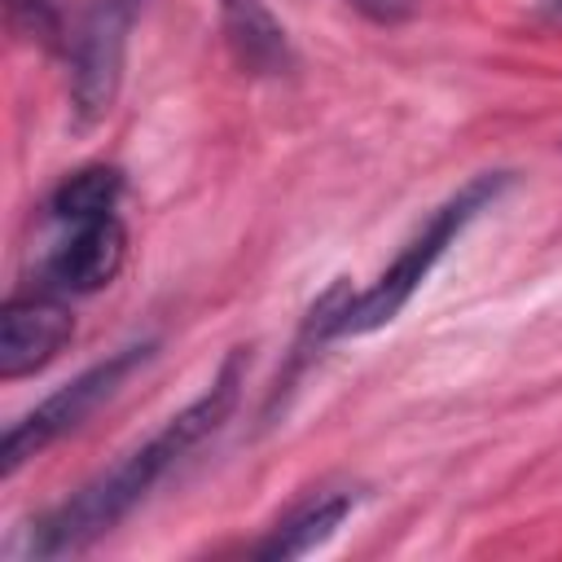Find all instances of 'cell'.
Returning a JSON list of instances; mask_svg holds the SVG:
<instances>
[{
	"label": "cell",
	"instance_id": "1",
	"mask_svg": "<svg viewBox=\"0 0 562 562\" xmlns=\"http://www.w3.org/2000/svg\"><path fill=\"white\" fill-rule=\"evenodd\" d=\"M241 378H246V360H241V351H233L224 360V369L215 373V382L189 408H180L149 443H140L132 457H123L114 470H105L88 487H79L66 505H57L40 522V531L31 536V553L35 558H66V553L88 549L105 531H114L184 452H193L202 439H211L228 422V413L237 408Z\"/></svg>",
	"mask_w": 562,
	"mask_h": 562
},
{
	"label": "cell",
	"instance_id": "8",
	"mask_svg": "<svg viewBox=\"0 0 562 562\" xmlns=\"http://www.w3.org/2000/svg\"><path fill=\"white\" fill-rule=\"evenodd\" d=\"M356 509V496L351 492H325L307 505H299L290 518H281L272 527V536L255 549V558L263 562H290V558H303L312 549H321Z\"/></svg>",
	"mask_w": 562,
	"mask_h": 562
},
{
	"label": "cell",
	"instance_id": "5",
	"mask_svg": "<svg viewBox=\"0 0 562 562\" xmlns=\"http://www.w3.org/2000/svg\"><path fill=\"white\" fill-rule=\"evenodd\" d=\"M75 316L66 303L48 294H22L0 307V378H26L57 360V351L70 342Z\"/></svg>",
	"mask_w": 562,
	"mask_h": 562
},
{
	"label": "cell",
	"instance_id": "9",
	"mask_svg": "<svg viewBox=\"0 0 562 562\" xmlns=\"http://www.w3.org/2000/svg\"><path fill=\"white\" fill-rule=\"evenodd\" d=\"M123 193V176L119 167H79L75 176H66L53 198H48V211L66 224H83V220H101V215H114V202Z\"/></svg>",
	"mask_w": 562,
	"mask_h": 562
},
{
	"label": "cell",
	"instance_id": "10",
	"mask_svg": "<svg viewBox=\"0 0 562 562\" xmlns=\"http://www.w3.org/2000/svg\"><path fill=\"white\" fill-rule=\"evenodd\" d=\"M4 13H9V26L22 31L26 40L57 44V35H61L57 0H4Z\"/></svg>",
	"mask_w": 562,
	"mask_h": 562
},
{
	"label": "cell",
	"instance_id": "3",
	"mask_svg": "<svg viewBox=\"0 0 562 562\" xmlns=\"http://www.w3.org/2000/svg\"><path fill=\"white\" fill-rule=\"evenodd\" d=\"M154 342H132V347H119L114 356L97 360L92 369H83L79 378H70L66 386H57L48 400H40L22 422H13L4 430V443H0V474H13L22 461H31L35 452H44L48 443H57L61 435H70L75 426H83L145 360H149Z\"/></svg>",
	"mask_w": 562,
	"mask_h": 562
},
{
	"label": "cell",
	"instance_id": "4",
	"mask_svg": "<svg viewBox=\"0 0 562 562\" xmlns=\"http://www.w3.org/2000/svg\"><path fill=\"white\" fill-rule=\"evenodd\" d=\"M145 0H92L79 31L70 35V110L79 127H92L110 114L123 66H127V35Z\"/></svg>",
	"mask_w": 562,
	"mask_h": 562
},
{
	"label": "cell",
	"instance_id": "6",
	"mask_svg": "<svg viewBox=\"0 0 562 562\" xmlns=\"http://www.w3.org/2000/svg\"><path fill=\"white\" fill-rule=\"evenodd\" d=\"M123 259H127V233H123L119 215L83 220L48 255V285H57L66 294H97L101 285H110L119 277Z\"/></svg>",
	"mask_w": 562,
	"mask_h": 562
},
{
	"label": "cell",
	"instance_id": "2",
	"mask_svg": "<svg viewBox=\"0 0 562 562\" xmlns=\"http://www.w3.org/2000/svg\"><path fill=\"white\" fill-rule=\"evenodd\" d=\"M505 189H509V171H483V176H474L470 184H461V189L426 220V228L391 259V268H386L369 290H360V294L351 299L347 321H342V334H373V329L391 325V321L404 312V303L417 294V285L435 272V263L443 259V250L465 233V224H470L479 211H487Z\"/></svg>",
	"mask_w": 562,
	"mask_h": 562
},
{
	"label": "cell",
	"instance_id": "11",
	"mask_svg": "<svg viewBox=\"0 0 562 562\" xmlns=\"http://www.w3.org/2000/svg\"><path fill=\"white\" fill-rule=\"evenodd\" d=\"M364 18H373V22H400V18H408L413 13V4L417 0H351Z\"/></svg>",
	"mask_w": 562,
	"mask_h": 562
},
{
	"label": "cell",
	"instance_id": "7",
	"mask_svg": "<svg viewBox=\"0 0 562 562\" xmlns=\"http://www.w3.org/2000/svg\"><path fill=\"white\" fill-rule=\"evenodd\" d=\"M220 22L228 53L250 75H290L294 70V44L277 13L263 0H220Z\"/></svg>",
	"mask_w": 562,
	"mask_h": 562
}]
</instances>
